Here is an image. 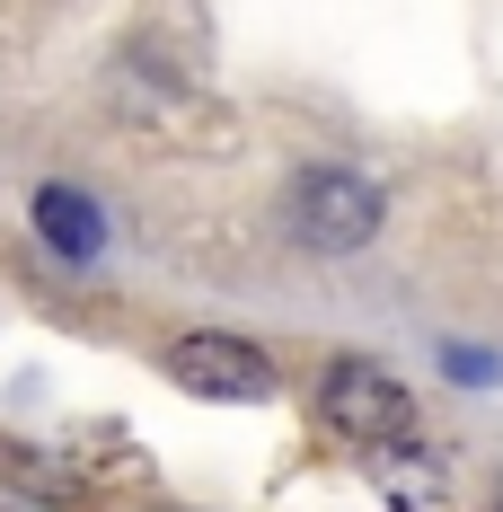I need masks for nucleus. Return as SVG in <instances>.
<instances>
[{
  "label": "nucleus",
  "instance_id": "obj_6",
  "mask_svg": "<svg viewBox=\"0 0 503 512\" xmlns=\"http://www.w3.org/2000/svg\"><path fill=\"white\" fill-rule=\"evenodd\" d=\"M451 380H468V389H486V380H495V362H486V354H468V345H459V354H451Z\"/></svg>",
  "mask_w": 503,
  "mask_h": 512
},
{
  "label": "nucleus",
  "instance_id": "obj_2",
  "mask_svg": "<svg viewBox=\"0 0 503 512\" xmlns=\"http://www.w3.org/2000/svg\"><path fill=\"white\" fill-rule=\"evenodd\" d=\"M283 212H292V239H301V248L353 256L371 230H380V186H371V177H353V168H309Z\"/></svg>",
  "mask_w": 503,
  "mask_h": 512
},
{
  "label": "nucleus",
  "instance_id": "obj_1",
  "mask_svg": "<svg viewBox=\"0 0 503 512\" xmlns=\"http://www.w3.org/2000/svg\"><path fill=\"white\" fill-rule=\"evenodd\" d=\"M318 424H336L362 451H389V442H415V398H406L380 362H336L318 380Z\"/></svg>",
  "mask_w": 503,
  "mask_h": 512
},
{
  "label": "nucleus",
  "instance_id": "obj_5",
  "mask_svg": "<svg viewBox=\"0 0 503 512\" xmlns=\"http://www.w3.org/2000/svg\"><path fill=\"white\" fill-rule=\"evenodd\" d=\"M36 239H45L62 265H89L98 239H106V230H98V204L71 195V186H45V195H36Z\"/></svg>",
  "mask_w": 503,
  "mask_h": 512
},
{
  "label": "nucleus",
  "instance_id": "obj_4",
  "mask_svg": "<svg viewBox=\"0 0 503 512\" xmlns=\"http://www.w3.org/2000/svg\"><path fill=\"white\" fill-rule=\"evenodd\" d=\"M371 477H380V495L398 512H442V460L424 451V442H389V451H371Z\"/></svg>",
  "mask_w": 503,
  "mask_h": 512
},
{
  "label": "nucleus",
  "instance_id": "obj_7",
  "mask_svg": "<svg viewBox=\"0 0 503 512\" xmlns=\"http://www.w3.org/2000/svg\"><path fill=\"white\" fill-rule=\"evenodd\" d=\"M0 512H9V504H0Z\"/></svg>",
  "mask_w": 503,
  "mask_h": 512
},
{
  "label": "nucleus",
  "instance_id": "obj_3",
  "mask_svg": "<svg viewBox=\"0 0 503 512\" xmlns=\"http://www.w3.org/2000/svg\"><path fill=\"white\" fill-rule=\"evenodd\" d=\"M159 362H168L177 389L221 398V407H256V398H274V362L256 354L248 336H177Z\"/></svg>",
  "mask_w": 503,
  "mask_h": 512
}]
</instances>
